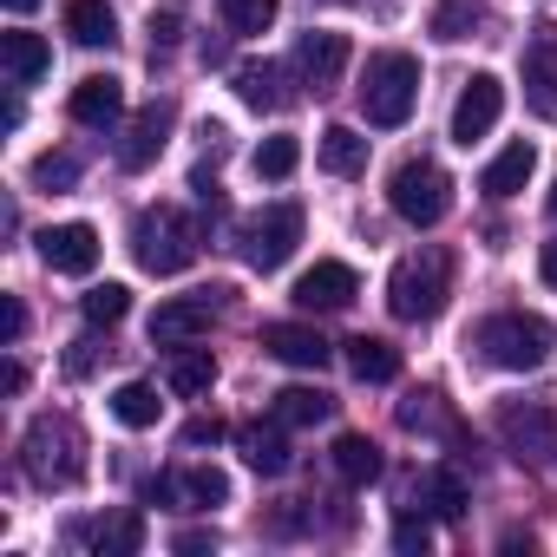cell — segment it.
I'll use <instances>...</instances> for the list:
<instances>
[{"instance_id":"obj_1","label":"cell","mask_w":557,"mask_h":557,"mask_svg":"<svg viewBox=\"0 0 557 557\" xmlns=\"http://www.w3.org/2000/svg\"><path fill=\"white\" fill-rule=\"evenodd\" d=\"M21 466H27V479H34L40 492H66V485H79V472H86V433H79L66 413H40V420L27 426V440H21Z\"/></svg>"},{"instance_id":"obj_2","label":"cell","mask_w":557,"mask_h":557,"mask_svg":"<svg viewBox=\"0 0 557 557\" xmlns=\"http://www.w3.org/2000/svg\"><path fill=\"white\" fill-rule=\"evenodd\" d=\"M361 112H368V125H381V132H394V125H407L413 119V106H420V60L413 53H368V66H361Z\"/></svg>"},{"instance_id":"obj_3","label":"cell","mask_w":557,"mask_h":557,"mask_svg":"<svg viewBox=\"0 0 557 557\" xmlns=\"http://www.w3.org/2000/svg\"><path fill=\"white\" fill-rule=\"evenodd\" d=\"M197 243H203V230H197L177 203H158V210H138V216H132V256H138L145 275H177V269H190V262H197Z\"/></svg>"},{"instance_id":"obj_4","label":"cell","mask_w":557,"mask_h":557,"mask_svg":"<svg viewBox=\"0 0 557 557\" xmlns=\"http://www.w3.org/2000/svg\"><path fill=\"white\" fill-rule=\"evenodd\" d=\"M446 296H453V262H446V249H413L387 275V309H394V322H433L446 309Z\"/></svg>"},{"instance_id":"obj_5","label":"cell","mask_w":557,"mask_h":557,"mask_svg":"<svg viewBox=\"0 0 557 557\" xmlns=\"http://www.w3.org/2000/svg\"><path fill=\"white\" fill-rule=\"evenodd\" d=\"M472 348L492 368H505V374H531L550 355V322L544 315H524V309H505V315H485L472 329Z\"/></svg>"},{"instance_id":"obj_6","label":"cell","mask_w":557,"mask_h":557,"mask_svg":"<svg viewBox=\"0 0 557 557\" xmlns=\"http://www.w3.org/2000/svg\"><path fill=\"white\" fill-rule=\"evenodd\" d=\"M387 203H394V216H400V223L433 230V223L453 210V177H446L433 158H407V164L387 177Z\"/></svg>"},{"instance_id":"obj_7","label":"cell","mask_w":557,"mask_h":557,"mask_svg":"<svg viewBox=\"0 0 557 557\" xmlns=\"http://www.w3.org/2000/svg\"><path fill=\"white\" fill-rule=\"evenodd\" d=\"M296 243H302V203H269V210H256V216L243 223V262H249L256 275L283 269V262L296 256Z\"/></svg>"},{"instance_id":"obj_8","label":"cell","mask_w":557,"mask_h":557,"mask_svg":"<svg viewBox=\"0 0 557 557\" xmlns=\"http://www.w3.org/2000/svg\"><path fill=\"white\" fill-rule=\"evenodd\" d=\"M498 440H505V453H511L518 466L544 472V466L557 459V407H544V400L505 407V413H498Z\"/></svg>"},{"instance_id":"obj_9","label":"cell","mask_w":557,"mask_h":557,"mask_svg":"<svg viewBox=\"0 0 557 557\" xmlns=\"http://www.w3.org/2000/svg\"><path fill=\"white\" fill-rule=\"evenodd\" d=\"M216 309H223V289L171 296V302H158V315H151V342H158V348H190V342L216 322Z\"/></svg>"},{"instance_id":"obj_10","label":"cell","mask_w":557,"mask_h":557,"mask_svg":"<svg viewBox=\"0 0 557 557\" xmlns=\"http://www.w3.org/2000/svg\"><path fill=\"white\" fill-rule=\"evenodd\" d=\"M355 296H361V275H355L348 262H335V256H322L315 269H302V275H296V309H309V315L348 309Z\"/></svg>"},{"instance_id":"obj_11","label":"cell","mask_w":557,"mask_h":557,"mask_svg":"<svg viewBox=\"0 0 557 557\" xmlns=\"http://www.w3.org/2000/svg\"><path fill=\"white\" fill-rule=\"evenodd\" d=\"M498 112H505V86H498L492 73H472L466 92H459V106H453V145L472 151V145L498 125Z\"/></svg>"},{"instance_id":"obj_12","label":"cell","mask_w":557,"mask_h":557,"mask_svg":"<svg viewBox=\"0 0 557 557\" xmlns=\"http://www.w3.org/2000/svg\"><path fill=\"white\" fill-rule=\"evenodd\" d=\"M40 262L53 275H92L99 269V230L92 223H53V230H40Z\"/></svg>"},{"instance_id":"obj_13","label":"cell","mask_w":557,"mask_h":557,"mask_svg":"<svg viewBox=\"0 0 557 557\" xmlns=\"http://www.w3.org/2000/svg\"><path fill=\"white\" fill-rule=\"evenodd\" d=\"M171 125H177L171 99H151V106L132 119V132H125V145H119V164H125V171H151V164H158V151L171 145Z\"/></svg>"},{"instance_id":"obj_14","label":"cell","mask_w":557,"mask_h":557,"mask_svg":"<svg viewBox=\"0 0 557 557\" xmlns=\"http://www.w3.org/2000/svg\"><path fill=\"white\" fill-rule=\"evenodd\" d=\"M524 106L537 119H557V27H537L524 47Z\"/></svg>"},{"instance_id":"obj_15","label":"cell","mask_w":557,"mask_h":557,"mask_svg":"<svg viewBox=\"0 0 557 557\" xmlns=\"http://www.w3.org/2000/svg\"><path fill=\"white\" fill-rule=\"evenodd\" d=\"M73 544H79V550H99V557H132V550H145V518H138V511L79 518V524H73Z\"/></svg>"},{"instance_id":"obj_16","label":"cell","mask_w":557,"mask_h":557,"mask_svg":"<svg viewBox=\"0 0 557 557\" xmlns=\"http://www.w3.org/2000/svg\"><path fill=\"white\" fill-rule=\"evenodd\" d=\"M262 348L283 361V368H329V361H335V348H329L322 329H309V322H269V329H262Z\"/></svg>"},{"instance_id":"obj_17","label":"cell","mask_w":557,"mask_h":557,"mask_svg":"<svg viewBox=\"0 0 557 557\" xmlns=\"http://www.w3.org/2000/svg\"><path fill=\"white\" fill-rule=\"evenodd\" d=\"M296 73H302L315 92H329V86L348 73V34H302V40H296Z\"/></svg>"},{"instance_id":"obj_18","label":"cell","mask_w":557,"mask_h":557,"mask_svg":"<svg viewBox=\"0 0 557 557\" xmlns=\"http://www.w3.org/2000/svg\"><path fill=\"white\" fill-rule=\"evenodd\" d=\"M73 119H79V125H92V132H112V125L125 119V86H119L112 73L79 79V86H73Z\"/></svg>"},{"instance_id":"obj_19","label":"cell","mask_w":557,"mask_h":557,"mask_svg":"<svg viewBox=\"0 0 557 557\" xmlns=\"http://www.w3.org/2000/svg\"><path fill=\"white\" fill-rule=\"evenodd\" d=\"M236 453H243V466H249V472L283 479V472H289V426H283V420H269V426H243V433H236Z\"/></svg>"},{"instance_id":"obj_20","label":"cell","mask_w":557,"mask_h":557,"mask_svg":"<svg viewBox=\"0 0 557 557\" xmlns=\"http://www.w3.org/2000/svg\"><path fill=\"white\" fill-rule=\"evenodd\" d=\"M0 66H8L14 86H34V79L53 73V47L40 34H0Z\"/></svg>"},{"instance_id":"obj_21","label":"cell","mask_w":557,"mask_h":557,"mask_svg":"<svg viewBox=\"0 0 557 557\" xmlns=\"http://www.w3.org/2000/svg\"><path fill=\"white\" fill-rule=\"evenodd\" d=\"M531 171H537V151H531V145L518 138V145H505V151H498V158L485 164L479 190H485V197H518V190L531 184Z\"/></svg>"},{"instance_id":"obj_22","label":"cell","mask_w":557,"mask_h":557,"mask_svg":"<svg viewBox=\"0 0 557 557\" xmlns=\"http://www.w3.org/2000/svg\"><path fill=\"white\" fill-rule=\"evenodd\" d=\"M348 374L368 381V387H387V381L400 374V348L381 342V335H355V342H348Z\"/></svg>"},{"instance_id":"obj_23","label":"cell","mask_w":557,"mask_h":557,"mask_svg":"<svg viewBox=\"0 0 557 557\" xmlns=\"http://www.w3.org/2000/svg\"><path fill=\"white\" fill-rule=\"evenodd\" d=\"M66 34H73V47H112L119 40V14L106 8V0H66Z\"/></svg>"},{"instance_id":"obj_24","label":"cell","mask_w":557,"mask_h":557,"mask_svg":"<svg viewBox=\"0 0 557 557\" xmlns=\"http://www.w3.org/2000/svg\"><path fill=\"white\" fill-rule=\"evenodd\" d=\"M171 492H177V511H216V505H230V479H223L216 466H190V472H177Z\"/></svg>"},{"instance_id":"obj_25","label":"cell","mask_w":557,"mask_h":557,"mask_svg":"<svg viewBox=\"0 0 557 557\" xmlns=\"http://www.w3.org/2000/svg\"><path fill=\"white\" fill-rule=\"evenodd\" d=\"M479 27H485V0H433V21H426L433 40L459 47V40H472Z\"/></svg>"},{"instance_id":"obj_26","label":"cell","mask_w":557,"mask_h":557,"mask_svg":"<svg viewBox=\"0 0 557 557\" xmlns=\"http://www.w3.org/2000/svg\"><path fill=\"white\" fill-rule=\"evenodd\" d=\"M322 171L329 177H361L368 171V138L355 125H329L322 132Z\"/></svg>"},{"instance_id":"obj_27","label":"cell","mask_w":557,"mask_h":557,"mask_svg":"<svg viewBox=\"0 0 557 557\" xmlns=\"http://www.w3.org/2000/svg\"><path fill=\"white\" fill-rule=\"evenodd\" d=\"M335 472H342V485H374L381 479V446L368 433H342L335 440Z\"/></svg>"},{"instance_id":"obj_28","label":"cell","mask_w":557,"mask_h":557,"mask_svg":"<svg viewBox=\"0 0 557 557\" xmlns=\"http://www.w3.org/2000/svg\"><path fill=\"white\" fill-rule=\"evenodd\" d=\"M420 498H426V511H433V518H446V524H453V518H466V505H472V492H466V479H459L453 466H433V472L420 479Z\"/></svg>"},{"instance_id":"obj_29","label":"cell","mask_w":557,"mask_h":557,"mask_svg":"<svg viewBox=\"0 0 557 557\" xmlns=\"http://www.w3.org/2000/svg\"><path fill=\"white\" fill-rule=\"evenodd\" d=\"M236 99L249 106V112H275L289 92H283V66H236Z\"/></svg>"},{"instance_id":"obj_30","label":"cell","mask_w":557,"mask_h":557,"mask_svg":"<svg viewBox=\"0 0 557 557\" xmlns=\"http://www.w3.org/2000/svg\"><path fill=\"white\" fill-rule=\"evenodd\" d=\"M158 413H164L158 387H145V381H125V387H112V420H119V426L145 433V426H158Z\"/></svg>"},{"instance_id":"obj_31","label":"cell","mask_w":557,"mask_h":557,"mask_svg":"<svg viewBox=\"0 0 557 557\" xmlns=\"http://www.w3.org/2000/svg\"><path fill=\"white\" fill-rule=\"evenodd\" d=\"M329 413H335V400L322 387H283V394H275V420H283V426H322Z\"/></svg>"},{"instance_id":"obj_32","label":"cell","mask_w":557,"mask_h":557,"mask_svg":"<svg viewBox=\"0 0 557 557\" xmlns=\"http://www.w3.org/2000/svg\"><path fill=\"white\" fill-rule=\"evenodd\" d=\"M210 381H216V361H210V348H190V355H177L171 361V374H164V387L171 394H210Z\"/></svg>"},{"instance_id":"obj_33","label":"cell","mask_w":557,"mask_h":557,"mask_svg":"<svg viewBox=\"0 0 557 557\" xmlns=\"http://www.w3.org/2000/svg\"><path fill=\"white\" fill-rule=\"evenodd\" d=\"M296 164H302V145H296L289 132L262 138V145H256V158H249V171H256V177H275V184H283V177H289Z\"/></svg>"},{"instance_id":"obj_34","label":"cell","mask_w":557,"mask_h":557,"mask_svg":"<svg viewBox=\"0 0 557 557\" xmlns=\"http://www.w3.org/2000/svg\"><path fill=\"white\" fill-rule=\"evenodd\" d=\"M125 309H132V289H125V283H99V289H86V296H79V315H86L92 329L125 322Z\"/></svg>"},{"instance_id":"obj_35","label":"cell","mask_w":557,"mask_h":557,"mask_svg":"<svg viewBox=\"0 0 557 557\" xmlns=\"http://www.w3.org/2000/svg\"><path fill=\"white\" fill-rule=\"evenodd\" d=\"M34 184L40 190H73L79 184V158L73 151H40L34 158Z\"/></svg>"},{"instance_id":"obj_36","label":"cell","mask_w":557,"mask_h":557,"mask_svg":"<svg viewBox=\"0 0 557 557\" xmlns=\"http://www.w3.org/2000/svg\"><path fill=\"white\" fill-rule=\"evenodd\" d=\"M275 14H283V0H223V21H230L236 34H262Z\"/></svg>"},{"instance_id":"obj_37","label":"cell","mask_w":557,"mask_h":557,"mask_svg":"<svg viewBox=\"0 0 557 557\" xmlns=\"http://www.w3.org/2000/svg\"><path fill=\"white\" fill-rule=\"evenodd\" d=\"M426 544H433V531H426V518H413V511H400V518H394V550H400V557H426Z\"/></svg>"},{"instance_id":"obj_38","label":"cell","mask_w":557,"mask_h":557,"mask_svg":"<svg viewBox=\"0 0 557 557\" xmlns=\"http://www.w3.org/2000/svg\"><path fill=\"white\" fill-rule=\"evenodd\" d=\"M145 34H151V53H164V47L184 40V14H177V8H158V14L145 21Z\"/></svg>"},{"instance_id":"obj_39","label":"cell","mask_w":557,"mask_h":557,"mask_svg":"<svg viewBox=\"0 0 557 557\" xmlns=\"http://www.w3.org/2000/svg\"><path fill=\"white\" fill-rule=\"evenodd\" d=\"M400 426H413V433H420V426H440V394H413V400L400 407Z\"/></svg>"},{"instance_id":"obj_40","label":"cell","mask_w":557,"mask_h":557,"mask_svg":"<svg viewBox=\"0 0 557 557\" xmlns=\"http://www.w3.org/2000/svg\"><path fill=\"white\" fill-rule=\"evenodd\" d=\"M21 335H27V309H21V296H8V302H0V342L14 348Z\"/></svg>"},{"instance_id":"obj_41","label":"cell","mask_w":557,"mask_h":557,"mask_svg":"<svg viewBox=\"0 0 557 557\" xmlns=\"http://www.w3.org/2000/svg\"><path fill=\"white\" fill-rule=\"evenodd\" d=\"M92 361H99V342H92V335H79V342H73V355H66V374L79 381V374H92Z\"/></svg>"},{"instance_id":"obj_42","label":"cell","mask_w":557,"mask_h":557,"mask_svg":"<svg viewBox=\"0 0 557 557\" xmlns=\"http://www.w3.org/2000/svg\"><path fill=\"white\" fill-rule=\"evenodd\" d=\"M216 440H223L216 420H190V426H184V446H216Z\"/></svg>"},{"instance_id":"obj_43","label":"cell","mask_w":557,"mask_h":557,"mask_svg":"<svg viewBox=\"0 0 557 557\" xmlns=\"http://www.w3.org/2000/svg\"><path fill=\"white\" fill-rule=\"evenodd\" d=\"M171 544H177V550H216V537H210V531H177Z\"/></svg>"},{"instance_id":"obj_44","label":"cell","mask_w":557,"mask_h":557,"mask_svg":"<svg viewBox=\"0 0 557 557\" xmlns=\"http://www.w3.org/2000/svg\"><path fill=\"white\" fill-rule=\"evenodd\" d=\"M0 387L21 394V387H27V368H21V361H8V368H0Z\"/></svg>"},{"instance_id":"obj_45","label":"cell","mask_w":557,"mask_h":557,"mask_svg":"<svg viewBox=\"0 0 557 557\" xmlns=\"http://www.w3.org/2000/svg\"><path fill=\"white\" fill-rule=\"evenodd\" d=\"M544 283H550V289H557V236H550V243H544Z\"/></svg>"},{"instance_id":"obj_46","label":"cell","mask_w":557,"mask_h":557,"mask_svg":"<svg viewBox=\"0 0 557 557\" xmlns=\"http://www.w3.org/2000/svg\"><path fill=\"white\" fill-rule=\"evenodd\" d=\"M40 8V0H8V14H34Z\"/></svg>"},{"instance_id":"obj_47","label":"cell","mask_w":557,"mask_h":557,"mask_svg":"<svg viewBox=\"0 0 557 557\" xmlns=\"http://www.w3.org/2000/svg\"><path fill=\"white\" fill-rule=\"evenodd\" d=\"M550 216H557V190H550Z\"/></svg>"}]
</instances>
